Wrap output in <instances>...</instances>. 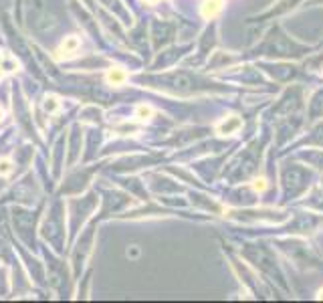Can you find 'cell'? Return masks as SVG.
Here are the masks:
<instances>
[{
    "label": "cell",
    "instance_id": "1",
    "mask_svg": "<svg viewBox=\"0 0 323 303\" xmlns=\"http://www.w3.org/2000/svg\"><path fill=\"white\" fill-rule=\"evenodd\" d=\"M79 48H81V38L77 34H69L57 48V59H73L79 53Z\"/></svg>",
    "mask_w": 323,
    "mask_h": 303
},
{
    "label": "cell",
    "instance_id": "2",
    "mask_svg": "<svg viewBox=\"0 0 323 303\" xmlns=\"http://www.w3.org/2000/svg\"><path fill=\"white\" fill-rule=\"evenodd\" d=\"M240 128H242V120H240L238 116H228V118H224V120L216 126V132H218L220 136H232V134H236Z\"/></svg>",
    "mask_w": 323,
    "mask_h": 303
},
{
    "label": "cell",
    "instance_id": "3",
    "mask_svg": "<svg viewBox=\"0 0 323 303\" xmlns=\"http://www.w3.org/2000/svg\"><path fill=\"white\" fill-rule=\"evenodd\" d=\"M222 10V0H204L202 6H200V14L204 18H214L218 16Z\"/></svg>",
    "mask_w": 323,
    "mask_h": 303
},
{
    "label": "cell",
    "instance_id": "4",
    "mask_svg": "<svg viewBox=\"0 0 323 303\" xmlns=\"http://www.w3.org/2000/svg\"><path fill=\"white\" fill-rule=\"evenodd\" d=\"M105 81L110 85H114V87H120V85H124L128 81V73L122 67H112L110 71L105 73Z\"/></svg>",
    "mask_w": 323,
    "mask_h": 303
},
{
    "label": "cell",
    "instance_id": "5",
    "mask_svg": "<svg viewBox=\"0 0 323 303\" xmlns=\"http://www.w3.org/2000/svg\"><path fill=\"white\" fill-rule=\"evenodd\" d=\"M154 114H156V110H154L152 106H148V104H140V106H136V110H134V118L140 120V122L152 120Z\"/></svg>",
    "mask_w": 323,
    "mask_h": 303
},
{
    "label": "cell",
    "instance_id": "6",
    "mask_svg": "<svg viewBox=\"0 0 323 303\" xmlns=\"http://www.w3.org/2000/svg\"><path fill=\"white\" fill-rule=\"evenodd\" d=\"M42 110H44L46 114H59V110H61V101H59V97L48 95V97L42 101Z\"/></svg>",
    "mask_w": 323,
    "mask_h": 303
},
{
    "label": "cell",
    "instance_id": "7",
    "mask_svg": "<svg viewBox=\"0 0 323 303\" xmlns=\"http://www.w3.org/2000/svg\"><path fill=\"white\" fill-rule=\"evenodd\" d=\"M14 172V162L10 158H0V176L6 178Z\"/></svg>",
    "mask_w": 323,
    "mask_h": 303
},
{
    "label": "cell",
    "instance_id": "8",
    "mask_svg": "<svg viewBox=\"0 0 323 303\" xmlns=\"http://www.w3.org/2000/svg\"><path fill=\"white\" fill-rule=\"evenodd\" d=\"M252 188H254L256 192H262V190L266 188V180H264V178H256V180L252 182Z\"/></svg>",
    "mask_w": 323,
    "mask_h": 303
},
{
    "label": "cell",
    "instance_id": "9",
    "mask_svg": "<svg viewBox=\"0 0 323 303\" xmlns=\"http://www.w3.org/2000/svg\"><path fill=\"white\" fill-rule=\"evenodd\" d=\"M4 71H16L18 69V63H14V59H6V63L2 65Z\"/></svg>",
    "mask_w": 323,
    "mask_h": 303
},
{
    "label": "cell",
    "instance_id": "10",
    "mask_svg": "<svg viewBox=\"0 0 323 303\" xmlns=\"http://www.w3.org/2000/svg\"><path fill=\"white\" fill-rule=\"evenodd\" d=\"M4 73H6V71L2 69V65H0V81H2V79H4Z\"/></svg>",
    "mask_w": 323,
    "mask_h": 303
},
{
    "label": "cell",
    "instance_id": "11",
    "mask_svg": "<svg viewBox=\"0 0 323 303\" xmlns=\"http://www.w3.org/2000/svg\"><path fill=\"white\" fill-rule=\"evenodd\" d=\"M317 299H323V289H319V291H317Z\"/></svg>",
    "mask_w": 323,
    "mask_h": 303
},
{
    "label": "cell",
    "instance_id": "12",
    "mask_svg": "<svg viewBox=\"0 0 323 303\" xmlns=\"http://www.w3.org/2000/svg\"><path fill=\"white\" fill-rule=\"evenodd\" d=\"M144 2H148V4H156V2H160V0H144Z\"/></svg>",
    "mask_w": 323,
    "mask_h": 303
},
{
    "label": "cell",
    "instance_id": "13",
    "mask_svg": "<svg viewBox=\"0 0 323 303\" xmlns=\"http://www.w3.org/2000/svg\"><path fill=\"white\" fill-rule=\"evenodd\" d=\"M2 118H4V112H2V110H0V122H2Z\"/></svg>",
    "mask_w": 323,
    "mask_h": 303
},
{
    "label": "cell",
    "instance_id": "14",
    "mask_svg": "<svg viewBox=\"0 0 323 303\" xmlns=\"http://www.w3.org/2000/svg\"><path fill=\"white\" fill-rule=\"evenodd\" d=\"M2 59H4V55H2V53H0V65H2Z\"/></svg>",
    "mask_w": 323,
    "mask_h": 303
}]
</instances>
